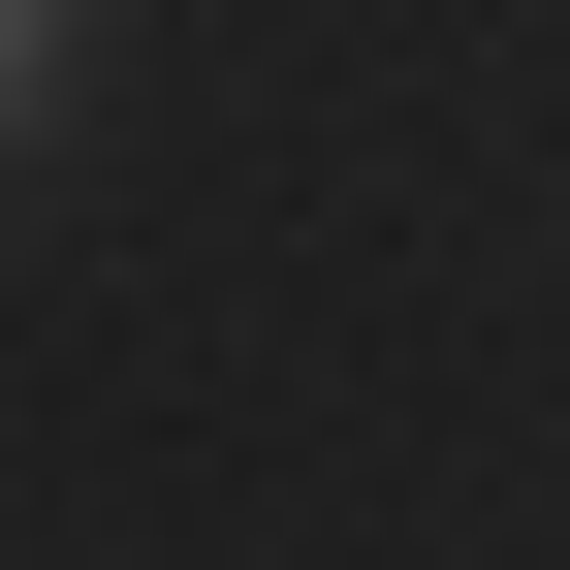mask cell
Wrapping results in <instances>:
<instances>
[{"label":"cell","instance_id":"6da1fadb","mask_svg":"<svg viewBox=\"0 0 570 570\" xmlns=\"http://www.w3.org/2000/svg\"><path fill=\"white\" fill-rule=\"evenodd\" d=\"M63 32H96V0H0V127H32V96H63Z\"/></svg>","mask_w":570,"mask_h":570}]
</instances>
